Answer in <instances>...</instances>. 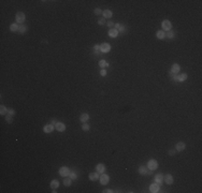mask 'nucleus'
<instances>
[{"label":"nucleus","mask_w":202,"mask_h":193,"mask_svg":"<svg viewBox=\"0 0 202 193\" xmlns=\"http://www.w3.org/2000/svg\"><path fill=\"white\" fill-rule=\"evenodd\" d=\"M102 14H103V17L104 18H111L112 16H113V12H112L111 10H104L102 12Z\"/></svg>","instance_id":"dca6fc26"},{"label":"nucleus","mask_w":202,"mask_h":193,"mask_svg":"<svg viewBox=\"0 0 202 193\" xmlns=\"http://www.w3.org/2000/svg\"><path fill=\"white\" fill-rule=\"evenodd\" d=\"M117 36H118V31L116 30L115 28H112L109 30V36H111V38H116Z\"/></svg>","instance_id":"f3484780"},{"label":"nucleus","mask_w":202,"mask_h":193,"mask_svg":"<svg viewBox=\"0 0 202 193\" xmlns=\"http://www.w3.org/2000/svg\"><path fill=\"white\" fill-rule=\"evenodd\" d=\"M54 129H55V126L50 123V125H46L43 127V131H44V133H52L54 131Z\"/></svg>","instance_id":"0eeeda50"},{"label":"nucleus","mask_w":202,"mask_h":193,"mask_svg":"<svg viewBox=\"0 0 202 193\" xmlns=\"http://www.w3.org/2000/svg\"><path fill=\"white\" fill-rule=\"evenodd\" d=\"M187 77H188V75L186 74V73H182V74L177 75V82H180V83L184 82V80L187 79Z\"/></svg>","instance_id":"aec40b11"},{"label":"nucleus","mask_w":202,"mask_h":193,"mask_svg":"<svg viewBox=\"0 0 202 193\" xmlns=\"http://www.w3.org/2000/svg\"><path fill=\"white\" fill-rule=\"evenodd\" d=\"M55 129H56L58 132H63V131L66 130V126H65V123H63V122H57L56 125H55Z\"/></svg>","instance_id":"1a4fd4ad"},{"label":"nucleus","mask_w":202,"mask_h":193,"mask_svg":"<svg viewBox=\"0 0 202 193\" xmlns=\"http://www.w3.org/2000/svg\"><path fill=\"white\" fill-rule=\"evenodd\" d=\"M88 119H89V115L87 114V113H84V114H82L81 115V117H80V120L82 121V122H87L88 121Z\"/></svg>","instance_id":"6ab92c4d"},{"label":"nucleus","mask_w":202,"mask_h":193,"mask_svg":"<svg viewBox=\"0 0 202 193\" xmlns=\"http://www.w3.org/2000/svg\"><path fill=\"white\" fill-rule=\"evenodd\" d=\"M71 181H72V179L70 178V177H65V179H63V186L65 187H70L71 186Z\"/></svg>","instance_id":"b1692460"},{"label":"nucleus","mask_w":202,"mask_h":193,"mask_svg":"<svg viewBox=\"0 0 202 193\" xmlns=\"http://www.w3.org/2000/svg\"><path fill=\"white\" fill-rule=\"evenodd\" d=\"M58 122V120H56V119H52V120H50V123H52V125H56V123Z\"/></svg>","instance_id":"58836bf2"},{"label":"nucleus","mask_w":202,"mask_h":193,"mask_svg":"<svg viewBox=\"0 0 202 193\" xmlns=\"http://www.w3.org/2000/svg\"><path fill=\"white\" fill-rule=\"evenodd\" d=\"M94 52H95V55H99V54H101L100 45H99V44H96L95 46H94Z\"/></svg>","instance_id":"bb28decb"},{"label":"nucleus","mask_w":202,"mask_h":193,"mask_svg":"<svg viewBox=\"0 0 202 193\" xmlns=\"http://www.w3.org/2000/svg\"><path fill=\"white\" fill-rule=\"evenodd\" d=\"M100 75H101V76H105V75H107V70L102 69V70L100 71Z\"/></svg>","instance_id":"e433bc0d"},{"label":"nucleus","mask_w":202,"mask_h":193,"mask_svg":"<svg viewBox=\"0 0 202 193\" xmlns=\"http://www.w3.org/2000/svg\"><path fill=\"white\" fill-rule=\"evenodd\" d=\"M10 31H12V32L18 31V25L17 24H12L10 26Z\"/></svg>","instance_id":"cd10ccee"},{"label":"nucleus","mask_w":202,"mask_h":193,"mask_svg":"<svg viewBox=\"0 0 202 193\" xmlns=\"http://www.w3.org/2000/svg\"><path fill=\"white\" fill-rule=\"evenodd\" d=\"M185 148H186V144L183 143V142H178V143L175 145V150L176 151H183Z\"/></svg>","instance_id":"9b49d317"},{"label":"nucleus","mask_w":202,"mask_h":193,"mask_svg":"<svg viewBox=\"0 0 202 193\" xmlns=\"http://www.w3.org/2000/svg\"><path fill=\"white\" fill-rule=\"evenodd\" d=\"M99 179V173H90L89 174V180H98Z\"/></svg>","instance_id":"4be33fe9"},{"label":"nucleus","mask_w":202,"mask_h":193,"mask_svg":"<svg viewBox=\"0 0 202 193\" xmlns=\"http://www.w3.org/2000/svg\"><path fill=\"white\" fill-rule=\"evenodd\" d=\"M82 130H83V131H88L89 130V126L87 125L86 122H84L83 125H82Z\"/></svg>","instance_id":"72a5a7b5"},{"label":"nucleus","mask_w":202,"mask_h":193,"mask_svg":"<svg viewBox=\"0 0 202 193\" xmlns=\"http://www.w3.org/2000/svg\"><path fill=\"white\" fill-rule=\"evenodd\" d=\"M103 192H104V193H112L113 191H112L111 189H107V190H104V191H103Z\"/></svg>","instance_id":"a19ab883"},{"label":"nucleus","mask_w":202,"mask_h":193,"mask_svg":"<svg viewBox=\"0 0 202 193\" xmlns=\"http://www.w3.org/2000/svg\"><path fill=\"white\" fill-rule=\"evenodd\" d=\"M148 172V169L147 166H145V165H141V166L139 167V173L141 174V175H146Z\"/></svg>","instance_id":"2eb2a0df"},{"label":"nucleus","mask_w":202,"mask_h":193,"mask_svg":"<svg viewBox=\"0 0 202 193\" xmlns=\"http://www.w3.org/2000/svg\"><path fill=\"white\" fill-rule=\"evenodd\" d=\"M180 71H181V66H178L177 63H174L173 66H172L171 71H170V72H172L173 74H178V73H180Z\"/></svg>","instance_id":"f8f14e48"},{"label":"nucleus","mask_w":202,"mask_h":193,"mask_svg":"<svg viewBox=\"0 0 202 193\" xmlns=\"http://www.w3.org/2000/svg\"><path fill=\"white\" fill-rule=\"evenodd\" d=\"M172 24L170 23V20H164L162 22V29H164V31H170L172 30Z\"/></svg>","instance_id":"20e7f679"},{"label":"nucleus","mask_w":202,"mask_h":193,"mask_svg":"<svg viewBox=\"0 0 202 193\" xmlns=\"http://www.w3.org/2000/svg\"><path fill=\"white\" fill-rule=\"evenodd\" d=\"M98 24L101 25V26H102V25H105V24H107V22H105V18L104 17H103V18H99V19H98Z\"/></svg>","instance_id":"473e14b6"},{"label":"nucleus","mask_w":202,"mask_h":193,"mask_svg":"<svg viewBox=\"0 0 202 193\" xmlns=\"http://www.w3.org/2000/svg\"><path fill=\"white\" fill-rule=\"evenodd\" d=\"M155 182L156 183H158V185H161L162 183V181H164V175H162L161 173H159V174H157V175L155 176Z\"/></svg>","instance_id":"ddd939ff"},{"label":"nucleus","mask_w":202,"mask_h":193,"mask_svg":"<svg viewBox=\"0 0 202 193\" xmlns=\"http://www.w3.org/2000/svg\"><path fill=\"white\" fill-rule=\"evenodd\" d=\"M26 31H27V26H26V25L22 24V25L18 26V31L17 32H19V33H24V32H26Z\"/></svg>","instance_id":"393cba45"},{"label":"nucleus","mask_w":202,"mask_h":193,"mask_svg":"<svg viewBox=\"0 0 202 193\" xmlns=\"http://www.w3.org/2000/svg\"><path fill=\"white\" fill-rule=\"evenodd\" d=\"M167 36H168L169 39H173V36H174V32L172 31V30H170L167 32Z\"/></svg>","instance_id":"f704fd0d"},{"label":"nucleus","mask_w":202,"mask_h":193,"mask_svg":"<svg viewBox=\"0 0 202 193\" xmlns=\"http://www.w3.org/2000/svg\"><path fill=\"white\" fill-rule=\"evenodd\" d=\"M0 114H1L2 116L8 114V109H6L4 105H1V106H0Z\"/></svg>","instance_id":"a878e982"},{"label":"nucleus","mask_w":202,"mask_h":193,"mask_svg":"<svg viewBox=\"0 0 202 193\" xmlns=\"http://www.w3.org/2000/svg\"><path fill=\"white\" fill-rule=\"evenodd\" d=\"M69 177H70L71 179H76L77 175H76V173H75V172H72V171H70V174H69Z\"/></svg>","instance_id":"7c9ffc66"},{"label":"nucleus","mask_w":202,"mask_h":193,"mask_svg":"<svg viewBox=\"0 0 202 193\" xmlns=\"http://www.w3.org/2000/svg\"><path fill=\"white\" fill-rule=\"evenodd\" d=\"M25 19H26V15H25L23 12H17L16 13V22L18 23V24H20V25L24 24Z\"/></svg>","instance_id":"7ed1b4c3"},{"label":"nucleus","mask_w":202,"mask_h":193,"mask_svg":"<svg viewBox=\"0 0 202 193\" xmlns=\"http://www.w3.org/2000/svg\"><path fill=\"white\" fill-rule=\"evenodd\" d=\"M157 167H158V162L155 159H151L147 162V169H151V171H155V169H157Z\"/></svg>","instance_id":"f257e3e1"},{"label":"nucleus","mask_w":202,"mask_h":193,"mask_svg":"<svg viewBox=\"0 0 202 193\" xmlns=\"http://www.w3.org/2000/svg\"><path fill=\"white\" fill-rule=\"evenodd\" d=\"M69 174H70V169H69V167L63 166V167H60V169H59V175L63 176V178H65V177H68Z\"/></svg>","instance_id":"f03ea898"},{"label":"nucleus","mask_w":202,"mask_h":193,"mask_svg":"<svg viewBox=\"0 0 202 193\" xmlns=\"http://www.w3.org/2000/svg\"><path fill=\"white\" fill-rule=\"evenodd\" d=\"M99 66H101V68H107V66H109V63H107L105 60H103V59H102V60L99 61Z\"/></svg>","instance_id":"c756f323"},{"label":"nucleus","mask_w":202,"mask_h":193,"mask_svg":"<svg viewBox=\"0 0 202 193\" xmlns=\"http://www.w3.org/2000/svg\"><path fill=\"white\" fill-rule=\"evenodd\" d=\"M8 114H10V115H12V116H14L15 115V111L13 109H8Z\"/></svg>","instance_id":"c9c22d12"},{"label":"nucleus","mask_w":202,"mask_h":193,"mask_svg":"<svg viewBox=\"0 0 202 193\" xmlns=\"http://www.w3.org/2000/svg\"><path fill=\"white\" fill-rule=\"evenodd\" d=\"M58 187H59V181H58V180L54 179V180L50 181V188H52L53 190H56Z\"/></svg>","instance_id":"412c9836"},{"label":"nucleus","mask_w":202,"mask_h":193,"mask_svg":"<svg viewBox=\"0 0 202 193\" xmlns=\"http://www.w3.org/2000/svg\"><path fill=\"white\" fill-rule=\"evenodd\" d=\"M99 180H100V183L102 186H105V185H107V182H109V180H110V178H109V176L107 175H105V174H102L101 175V177H99Z\"/></svg>","instance_id":"423d86ee"},{"label":"nucleus","mask_w":202,"mask_h":193,"mask_svg":"<svg viewBox=\"0 0 202 193\" xmlns=\"http://www.w3.org/2000/svg\"><path fill=\"white\" fill-rule=\"evenodd\" d=\"M107 27H110V28H111V27H113L115 24H114L113 22H111V20H110V22H107Z\"/></svg>","instance_id":"4c0bfd02"},{"label":"nucleus","mask_w":202,"mask_h":193,"mask_svg":"<svg viewBox=\"0 0 202 193\" xmlns=\"http://www.w3.org/2000/svg\"><path fill=\"white\" fill-rule=\"evenodd\" d=\"M96 169H97V172L99 174H103L105 172V166L104 164H102V163H99V164L96 166Z\"/></svg>","instance_id":"4468645a"},{"label":"nucleus","mask_w":202,"mask_h":193,"mask_svg":"<svg viewBox=\"0 0 202 193\" xmlns=\"http://www.w3.org/2000/svg\"><path fill=\"white\" fill-rule=\"evenodd\" d=\"M100 50L101 53H107L111 50V45L109 44V43H102V44L100 45Z\"/></svg>","instance_id":"39448f33"},{"label":"nucleus","mask_w":202,"mask_h":193,"mask_svg":"<svg viewBox=\"0 0 202 193\" xmlns=\"http://www.w3.org/2000/svg\"><path fill=\"white\" fill-rule=\"evenodd\" d=\"M150 192L152 193H157V192H159V185L158 183H152V185L150 186Z\"/></svg>","instance_id":"6e6552de"},{"label":"nucleus","mask_w":202,"mask_h":193,"mask_svg":"<svg viewBox=\"0 0 202 193\" xmlns=\"http://www.w3.org/2000/svg\"><path fill=\"white\" fill-rule=\"evenodd\" d=\"M164 181L167 185H172V183H173V176L170 175V174H167V175L164 177Z\"/></svg>","instance_id":"9d476101"},{"label":"nucleus","mask_w":202,"mask_h":193,"mask_svg":"<svg viewBox=\"0 0 202 193\" xmlns=\"http://www.w3.org/2000/svg\"><path fill=\"white\" fill-rule=\"evenodd\" d=\"M6 121L8 123H12V121H13V116H12V115L6 114Z\"/></svg>","instance_id":"c85d7f7f"},{"label":"nucleus","mask_w":202,"mask_h":193,"mask_svg":"<svg viewBox=\"0 0 202 193\" xmlns=\"http://www.w3.org/2000/svg\"><path fill=\"white\" fill-rule=\"evenodd\" d=\"M175 151L176 150H169V155L170 156H174V155H175Z\"/></svg>","instance_id":"ea45409f"},{"label":"nucleus","mask_w":202,"mask_h":193,"mask_svg":"<svg viewBox=\"0 0 202 193\" xmlns=\"http://www.w3.org/2000/svg\"><path fill=\"white\" fill-rule=\"evenodd\" d=\"M102 12H103V11L101 10L100 8H96L95 11H94V13H95L96 15H101V14H102Z\"/></svg>","instance_id":"2f4dec72"},{"label":"nucleus","mask_w":202,"mask_h":193,"mask_svg":"<svg viewBox=\"0 0 202 193\" xmlns=\"http://www.w3.org/2000/svg\"><path fill=\"white\" fill-rule=\"evenodd\" d=\"M156 36H157V39H159V40H164V39L166 38V33H164V30H159L156 33Z\"/></svg>","instance_id":"a211bd4d"},{"label":"nucleus","mask_w":202,"mask_h":193,"mask_svg":"<svg viewBox=\"0 0 202 193\" xmlns=\"http://www.w3.org/2000/svg\"><path fill=\"white\" fill-rule=\"evenodd\" d=\"M116 30L118 31V33H125V32L127 31V28H126V26H125V25H121V24H119L118 28L116 29Z\"/></svg>","instance_id":"5701e85b"}]
</instances>
